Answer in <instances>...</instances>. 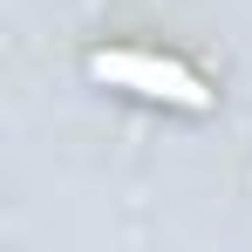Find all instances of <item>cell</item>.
Wrapping results in <instances>:
<instances>
[{
	"label": "cell",
	"mask_w": 252,
	"mask_h": 252,
	"mask_svg": "<svg viewBox=\"0 0 252 252\" xmlns=\"http://www.w3.org/2000/svg\"><path fill=\"white\" fill-rule=\"evenodd\" d=\"M95 82L136 89V95H157V102H177V109H211V89L184 68V62H164V55H143V48H116V55H95L89 62Z\"/></svg>",
	"instance_id": "1"
}]
</instances>
